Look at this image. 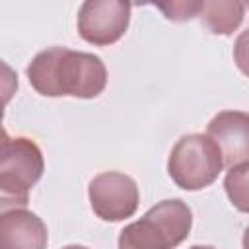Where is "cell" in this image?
I'll use <instances>...</instances> for the list:
<instances>
[{
	"mask_svg": "<svg viewBox=\"0 0 249 249\" xmlns=\"http://www.w3.org/2000/svg\"><path fill=\"white\" fill-rule=\"evenodd\" d=\"M206 134L216 142L224 167L231 169L249 161V113L220 111L210 119Z\"/></svg>",
	"mask_w": 249,
	"mask_h": 249,
	"instance_id": "7",
	"label": "cell"
},
{
	"mask_svg": "<svg viewBox=\"0 0 249 249\" xmlns=\"http://www.w3.org/2000/svg\"><path fill=\"white\" fill-rule=\"evenodd\" d=\"M130 4L123 0H86L78 10V33L93 47L117 43L128 29Z\"/></svg>",
	"mask_w": 249,
	"mask_h": 249,
	"instance_id": "6",
	"label": "cell"
},
{
	"mask_svg": "<svg viewBox=\"0 0 249 249\" xmlns=\"http://www.w3.org/2000/svg\"><path fill=\"white\" fill-rule=\"evenodd\" d=\"M245 8H249V2H247V4H245Z\"/></svg>",
	"mask_w": 249,
	"mask_h": 249,
	"instance_id": "16",
	"label": "cell"
},
{
	"mask_svg": "<svg viewBox=\"0 0 249 249\" xmlns=\"http://www.w3.org/2000/svg\"><path fill=\"white\" fill-rule=\"evenodd\" d=\"M189 249H214L212 245H193V247H189Z\"/></svg>",
	"mask_w": 249,
	"mask_h": 249,
	"instance_id": "14",
	"label": "cell"
},
{
	"mask_svg": "<svg viewBox=\"0 0 249 249\" xmlns=\"http://www.w3.org/2000/svg\"><path fill=\"white\" fill-rule=\"evenodd\" d=\"M241 245H243V249H249V226H247V228H245V231H243Z\"/></svg>",
	"mask_w": 249,
	"mask_h": 249,
	"instance_id": "13",
	"label": "cell"
},
{
	"mask_svg": "<svg viewBox=\"0 0 249 249\" xmlns=\"http://www.w3.org/2000/svg\"><path fill=\"white\" fill-rule=\"evenodd\" d=\"M91 210L105 222H121L130 218L140 202L136 181L121 171H103L88 185Z\"/></svg>",
	"mask_w": 249,
	"mask_h": 249,
	"instance_id": "5",
	"label": "cell"
},
{
	"mask_svg": "<svg viewBox=\"0 0 249 249\" xmlns=\"http://www.w3.org/2000/svg\"><path fill=\"white\" fill-rule=\"evenodd\" d=\"M191 228L189 204L181 198H167L121 230L119 249H175L189 237Z\"/></svg>",
	"mask_w": 249,
	"mask_h": 249,
	"instance_id": "2",
	"label": "cell"
},
{
	"mask_svg": "<svg viewBox=\"0 0 249 249\" xmlns=\"http://www.w3.org/2000/svg\"><path fill=\"white\" fill-rule=\"evenodd\" d=\"M245 4L231 0H212L204 2L200 12L202 25L214 35H231L243 21Z\"/></svg>",
	"mask_w": 249,
	"mask_h": 249,
	"instance_id": "9",
	"label": "cell"
},
{
	"mask_svg": "<svg viewBox=\"0 0 249 249\" xmlns=\"http://www.w3.org/2000/svg\"><path fill=\"white\" fill-rule=\"evenodd\" d=\"M62 249H88V247H84V245H66Z\"/></svg>",
	"mask_w": 249,
	"mask_h": 249,
	"instance_id": "15",
	"label": "cell"
},
{
	"mask_svg": "<svg viewBox=\"0 0 249 249\" xmlns=\"http://www.w3.org/2000/svg\"><path fill=\"white\" fill-rule=\"evenodd\" d=\"M224 189L230 202L239 212L249 214V161L228 169L224 177Z\"/></svg>",
	"mask_w": 249,
	"mask_h": 249,
	"instance_id": "10",
	"label": "cell"
},
{
	"mask_svg": "<svg viewBox=\"0 0 249 249\" xmlns=\"http://www.w3.org/2000/svg\"><path fill=\"white\" fill-rule=\"evenodd\" d=\"M25 74L31 88L45 97L93 99L107 86V68L97 54L66 47H49L37 53Z\"/></svg>",
	"mask_w": 249,
	"mask_h": 249,
	"instance_id": "1",
	"label": "cell"
},
{
	"mask_svg": "<svg viewBox=\"0 0 249 249\" xmlns=\"http://www.w3.org/2000/svg\"><path fill=\"white\" fill-rule=\"evenodd\" d=\"M233 62L239 72L249 78V27L243 29L233 43Z\"/></svg>",
	"mask_w": 249,
	"mask_h": 249,
	"instance_id": "12",
	"label": "cell"
},
{
	"mask_svg": "<svg viewBox=\"0 0 249 249\" xmlns=\"http://www.w3.org/2000/svg\"><path fill=\"white\" fill-rule=\"evenodd\" d=\"M158 10L163 12V16L171 21H189L196 16H200L204 8V0H179V2H160L156 4Z\"/></svg>",
	"mask_w": 249,
	"mask_h": 249,
	"instance_id": "11",
	"label": "cell"
},
{
	"mask_svg": "<svg viewBox=\"0 0 249 249\" xmlns=\"http://www.w3.org/2000/svg\"><path fill=\"white\" fill-rule=\"evenodd\" d=\"M224 169L222 154L208 134H185L169 152L167 173L171 181L185 191L210 187Z\"/></svg>",
	"mask_w": 249,
	"mask_h": 249,
	"instance_id": "4",
	"label": "cell"
},
{
	"mask_svg": "<svg viewBox=\"0 0 249 249\" xmlns=\"http://www.w3.org/2000/svg\"><path fill=\"white\" fill-rule=\"evenodd\" d=\"M45 222L27 208H12L0 216V249H47Z\"/></svg>",
	"mask_w": 249,
	"mask_h": 249,
	"instance_id": "8",
	"label": "cell"
},
{
	"mask_svg": "<svg viewBox=\"0 0 249 249\" xmlns=\"http://www.w3.org/2000/svg\"><path fill=\"white\" fill-rule=\"evenodd\" d=\"M45 160L41 148L25 136L4 132L0 158V210L25 208L29 191L43 177Z\"/></svg>",
	"mask_w": 249,
	"mask_h": 249,
	"instance_id": "3",
	"label": "cell"
}]
</instances>
